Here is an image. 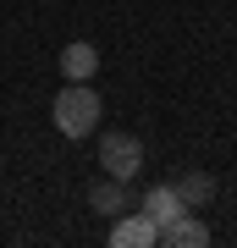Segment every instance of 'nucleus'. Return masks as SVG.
Masks as SVG:
<instances>
[{"label":"nucleus","instance_id":"1","mask_svg":"<svg viewBox=\"0 0 237 248\" xmlns=\"http://www.w3.org/2000/svg\"><path fill=\"white\" fill-rule=\"evenodd\" d=\"M50 116H55V127H61V138H88L99 127V116H105V105H99V94L88 89V83H66V89L55 94Z\"/></svg>","mask_w":237,"mask_h":248},{"label":"nucleus","instance_id":"2","mask_svg":"<svg viewBox=\"0 0 237 248\" xmlns=\"http://www.w3.org/2000/svg\"><path fill=\"white\" fill-rule=\"evenodd\" d=\"M99 166H105V177L132 182L143 171V138L138 133H105L99 138Z\"/></svg>","mask_w":237,"mask_h":248},{"label":"nucleus","instance_id":"3","mask_svg":"<svg viewBox=\"0 0 237 248\" xmlns=\"http://www.w3.org/2000/svg\"><path fill=\"white\" fill-rule=\"evenodd\" d=\"M160 243V226L149 221V215H116L111 221V248H155Z\"/></svg>","mask_w":237,"mask_h":248},{"label":"nucleus","instance_id":"4","mask_svg":"<svg viewBox=\"0 0 237 248\" xmlns=\"http://www.w3.org/2000/svg\"><path fill=\"white\" fill-rule=\"evenodd\" d=\"M88 210H99L105 221H116V215L132 210V187H127L122 177H99L94 187H88Z\"/></svg>","mask_w":237,"mask_h":248},{"label":"nucleus","instance_id":"5","mask_svg":"<svg viewBox=\"0 0 237 248\" xmlns=\"http://www.w3.org/2000/svg\"><path fill=\"white\" fill-rule=\"evenodd\" d=\"M160 243H166V248H204V243H210V226H204L193 210H182L176 221L160 226Z\"/></svg>","mask_w":237,"mask_h":248},{"label":"nucleus","instance_id":"6","mask_svg":"<svg viewBox=\"0 0 237 248\" xmlns=\"http://www.w3.org/2000/svg\"><path fill=\"white\" fill-rule=\"evenodd\" d=\"M61 78H66V83H88V78H99V50L88 45V39H72V45L61 50Z\"/></svg>","mask_w":237,"mask_h":248},{"label":"nucleus","instance_id":"7","mask_svg":"<svg viewBox=\"0 0 237 248\" xmlns=\"http://www.w3.org/2000/svg\"><path fill=\"white\" fill-rule=\"evenodd\" d=\"M138 210H143V215H149V221H155V226H166V221H176V215H182V210H188V204H182V199H176V187H171V182H155V187H149V193H143V204H138Z\"/></svg>","mask_w":237,"mask_h":248},{"label":"nucleus","instance_id":"8","mask_svg":"<svg viewBox=\"0 0 237 248\" xmlns=\"http://www.w3.org/2000/svg\"><path fill=\"white\" fill-rule=\"evenodd\" d=\"M171 187H176V199H182L188 204V210H204V204H210L215 199V177H210V171H182V177H171Z\"/></svg>","mask_w":237,"mask_h":248}]
</instances>
